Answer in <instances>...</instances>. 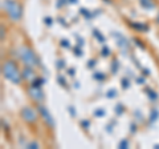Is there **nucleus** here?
<instances>
[{
  "mask_svg": "<svg viewBox=\"0 0 159 149\" xmlns=\"http://www.w3.org/2000/svg\"><path fill=\"white\" fill-rule=\"evenodd\" d=\"M2 74L6 80L11 81L12 84H21L23 74L19 71V67L13 60H7L2 65Z\"/></svg>",
  "mask_w": 159,
  "mask_h": 149,
  "instance_id": "1",
  "label": "nucleus"
},
{
  "mask_svg": "<svg viewBox=\"0 0 159 149\" xmlns=\"http://www.w3.org/2000/svg\"><path fill=\"white\" fill-rule=\"evenodd\" d=\"M17 56L19 59L21 60V63L27 67H32V68H36V67H41V61L34 51L32 48H29L27 46H21L17 49Z\"/></svg>",
  "mask_w": 159,
  "mask_h": 149,
  "instance_id": "2",
  "label": "nucleus"
},
{
  "mask_svg": "<svg viewBox=\"0 0 159 149\" xmlns=\"http://www.w3.org/2000/svg\"><path fill=\"white\" fill-rule=\"evenodd\" d=\"M3 9L12 22H19L23 17V7L16 0H3Z\"/></svg>",
  "mask_w": 159,
  "mask_h": 149,
  "instance_id": "3",
  "label": "nucleus"
},
{
  "mask_svg": "<svg viewBox=\"0 0 159 149\" xmlns=\"http://www.w3.org/2000/svg\"><path fill=\"white\" fill-rule=\"evenodd\" d=\"M37 112L40 117H41V120L44 121V124L51 128V129H54V127H56V121H54L53 116L51 115V112L48 111V108L45 105H43V104H37Z\"/></svg>",
  "mask_w": 159,
  "mask_h": 149,
  "instance_id": "4",
  "label": "nucleus"
},
{
  "mask_svg": "<svg viewBox=\"0 0 159 149\" xmlns=\"http://www.w3.org/2000/svg\"><path fill=\"white\" fill-rule=\"evenodd\" d=\"M20 116H21V118L27 124H34L37 121V117L40 115H39V112H36L31 107H23L21 111H20Z\"/></svg>",
  "mask_w": 159,
  "mask_h": 149,
  "instance_id": "5",
  "label": "nucleus"
},
{
  "mask_svg": "<svg viewBox=\"0 0 159 149\" xmlns=\"http://www.w3.org/2000/svg\"><path fill=\"white\" fill-rule=\"evenodd\" d=\"M28 95H29V97H31L36 104H41L44 100H45V95H44L43 89L41 88H37V87L29 85V88H28Z\"/></svg>",
  "mask_w": 159,
  "mask_h": 149,
  "instance_id": "6",
  "label": "nucleus"
},
{
  "mask_svg": "<svg viewBox=\"0 0 159 149\" xmlns=\"http://www.w3.org/2000/svg\"><path fill=\"white\" fill-rule=\"evenodd\" d=\"M113 36H114V39H116V43L119 47V49H121L125 55H127L129 49H130V41H127V39L119 32H113Z\"/></svg>",
  "mask_w": 159,
  "mask_h": 149,
  "instance_id": "7",
  "label": "nucleus"
},
{
  "mask_svg": "<svg viewBox=\"0 0 159 149\" xmlns=\"http://www.w3.org/2000/svg\"><path fill=\"white\" fill-rule=\"evenodd\" d=\"M21 74H23V80H27L28 83H32L34 79H36V73H34L33 68L32 67H24V69L21 71Z\"/></svg>",
  "mask_w": 159,
  "mask_h": 149,
  "instance_id": "8",
  "label": "nucleus"
},
{
  "mask_svg": "<svg viewBox=\"0 0 159 149\" xmlns=\"http://www.w3.org/2000/svg\"><path fill=\"white\" fill-rule=\"evenodd\" d=\"M129 26H130L131 28H134L135 31H138V32H147L148 29H150V27H148L147 24H143V23H135V22H133V23H129Z\"/></svg>",
  "mask_w": 159,
  "mask_h": 149,
  "instance_id": "9",
  "label": "nucleus"
},
{
  "mask_svg": "<svg viewBox=\"0 0 159 149\" xmlns=\"http://www.w3.org/2000/svg\"><path fill=\"white\" fill-rule=\"evenodd\" d=\"M139 4H141V7L143 9H146V11H151V9H154L157 6L154 0H139Z\"/></svg>",
  "mask_w": 159,
  "mask_h": 149,
  "instance_id": "10",
  "label": "nucleus"
},
{
  "mask_svg": "<svg viewBox=\"0 0 159 149\" xmlns=\"http://www.w3.org/2000/svg\"><path fill=\"white\" fill-rule=\"evenodd\" d=\"M158 116H159V112L157 108H152L150 111V117H148V125H152V123H155L158 120Z\"/></svg>",
  "mask_w": 159,
  "mask_h": 149,
  "instance_id": "11",
  "label": "nucleus"
},
{
  "mask_svg": "<svg viewBox=\"0 0 159 149\" xmlns=\"http://www.w3.org/2000/svg\"><path fill=\"white\" fill-rule=\"evenodd\" d=\"M145 92L147 93V97L150 99L151 101H157V100H158V93H157L155 91H154V89L146 87V88H145Z\"/></svg>",
  "mask_w": 159,
  "mask_h": 149,
  "instance_id": "12",
  "label": "nucleus"
},
{
  "mask_svg": "<svg viewBox=\"0 0 159 149\" xmlns=\"http://www.w3.org/2000/svg\"><path fill=\"white\" fill-rule=\"evenodd\" d=\"M45 83H47L45 79H44V77H39V76H37V77L34 79V80H33L32 83H29V85H32V87H37V88H41Z\"/></svg>",
  "mask_w": 159,
  "mask_h": 149,
  "instance_id": "13",
  "label": "nucleus"
},
{
  "mask_svg": "<svg viewBox=\"0 0 159 149\" xmlns=\"http://www.w3.org/2000/svg\"><path fill=\"white\" fill-rule=\"evenodd\" d=\"M93 36L96 37L99 43H105V36H103L102 33H99L98 29H93Z\"/></svg>",
  "mask_w": 159,
  "mask_h": 149,
  "instance_id": "14",
  "label": "nucleus"
},
{
  "mask_svg": "<svg viewBox=\"0 0 159 149\" xmlns=\"http://www.w3.org/2000/svg\"><path fill=\"white\" fill-rule=\"evenodd\" d=\"M114 112H116L117 116H122V113L125 112V107H123V104L118 103L117 105H116V108H114Z\"/></svg>",
  "mask_w": 159,
  "mask_h": 149,
  "instance_id": "15",
  "label": "nucleus"
},
{
  "mask_svg": "<svg viewBox=\"0 0 159 149\" xmlns=\"http://www.w3.org/2000/svg\"><path fill=\"white\" fill-rule=\"evenodd\" d=\"M118 68H119V61L117 60V59H114L113 63H111V65H110V69H111V73L113 74H116L118 72Z\"/></svg>",
  "mask_w": 159,
  "mask_h": 149,
  "instance_id": "16",
  "label": "nucleus"
},
{
  "mask_svg": "<svg viewBox=\"0 0 159 149\" xmlns=\"http://www.w3.org/2000/svg\"><path fill=\"white\" fill-rule=\"evenodd\" d=\"M93 79L94 80H97V81H103L106 79V76L102 72H94L93 73Z\"/></svg>",
  "mask_w": 159,
  "mask_h": 149,
  "instance_id": "17",
  "label": "nucleus"
},
{
  "mask_svg": "<svg viewBox=\"0 0 159 149\" xmlns=\"http://www.w3.org/2000/svg\"><path fill=\"white\" fill-rule=\"evenodd\" d=\"M121 84H122V88L123 89H127L129 87H130V80H129L127 77H122L121 79Z\"/></svg>",
  "mask_w": 159,
  "mask_h": 149,
  "instance_id": "18",
  "label": "nucleus"
},
{
  "mask_svg": "<svg viewBox=\"0 0 159 149\" xmlns=\"http://www.w3.org/2000/svg\"><path fill=\"white\" fill-rule=\"evenodd\" d=\"M25 148H29V149H39L40 145L37 141H32V142H27L25 144Z\"/></svg>",
  "mask_w": 159,
  "mask_h": 149,
  "instance_id": "19",
  "label": "nucleus"
},
{
  "mask_svg": "<svg viewBox=\"0 0 159 149\" xmlns=\"http://www.w3.org/2000/svg\"><path fill=\"white\" fill-rule=\"evenodd\" d=\"M96 117H103L105 116V109H101V108H97L96 111H94V113H93Z\"/></svg>",
  "mask_w": 159,
  "mask_h": 149,
  "instance_id": "20",
  "label": "nucleus"
},
{
  "mask_svg": "<svg viewBox=\"0 0 159 149\" xmlns=\"http://www.w3.org/2000/svg\"><path fill=\"white\" fill-rule=\"evenodd\" d=\"M118 147L121 148V149H127L129 148V140H127V138H123V140L119 141Z\"/></svg>",
  "mask_w": 159,
  "mask_h": 149,
  "instance_id": "21",
  "label": "nucleus"
},
{
  "mask_svg": "<svg viewBox=\"0 0 159 149\" xmlns=\"http://www.w3.org/2000/svg\"><path fill=\"white\" fill-rule=\"evenodd\" d=\"M106 97H107V99H114V97H117V91H116V89H109L107 93H106Z\"/></svg>",
  "mask_w": 159,
  "mask_h": 149,
  "instance_id": "22",
  "label": "nucleus"
},
{
  "mask_svg": "<svg viewBox=\"0 0 159 149\" xmlns=\"http://www.w3.org/2000/svg\"><path fill=\"white\" fill-rule=\"evenodd\" d=\"M56 68L58 69V71L64 69V68H65V61H64V60H57L56 61Z\"/></svg>",
  "mask_w": 159,
  "mask_h": 149,
  "instance_id": "23",
  "label": "nucleus"
},
{
  "mask_svg": "<svg viewBox=\"0 0 159 149\" xmlns=\"http://www.w3.org/2000/svg\"><path fill=\"white\" fill-rule=\"evenodd\" d=\"M57 83H60L61 87H66V81H65V79H64V76H61V74L57 76Z\"/></svg>",
  "mask_w": 159,
  "mask_h": 149,
  "instance_id": "24",
  "label": "nucleus"
},
{
  "mask_svg": "<svg viewBox=\"0 0 159 149\" xmlns=\"http://www.w3.org/2000/svg\"><path fill=\"white\" fill-rule=\"evenodd\" d=\"M80 12H81L86 19H92V13L89 11H86V8H81V9H80Z\"/></svg>",
  "mask_w": 159,
  "mask_h": 149,
  "instance_id": "25",
  "label": "nucleus"
},
{
  "mask_svg": "<svg viewBox=\"0 0 159 149\" xmlns=\"http://www.w3.org/2000/svg\"><path fill=\"white\" fill-rule=\"evenodd\" d=\"M133 43L135 44L137 47H139L141 49H145V44L143 43H141V40H139V39H133Z\"/></svg>",
  "mask_w": 159,
  "mask_h": 149,
  "instance_id": "26",
  "label": "nucleus"
},
{
  "mask_svg": "<svg viewBox=\"0 0 159 149\" xmlns=\"http://www.w3.org/2000/svg\"><path fill=\"white\" fill-rule=\"evenodd\" d=\"M0 39H2V41H4V39H6V28L2 24V27H0Z\"/></svg>",
  "mask_w": 159,
  "mask_h": 149,
  "instance_id": "27",
  "label": "nucleus"
},
{
  "mask_svg": "<svg viewBox=\"0 0 159 149\" xmlns=\"http://www.w3.org/2000/svg\"><path fill=\"white\" fill-rule=\"evenodd\" d=\"M101 52H102V56H103V57H107L109 55H110V49H109V48L105 46V47L101 49Z\"/></svg>",
  "mask_w": 159,
  "mask_h": 149,
  "instance_id": "28",
  "label": "nucleus"
},
{
  "mask_svg": "<svg viewBox=\"0 0 159 149\" xmlns=\"http://www.w3.org/2000/svg\"><path fill=\"white\" fill-rule=\"evenodd\" d=\"M80 124H81V127L84 129H88L89 127H90V121H89V120H81V121H80Z\"/></svg>",
  "mask_w": 159,
  "mask_h": 149,
  "instance_id": "29",
  "label": "nucleus"
},
{
  "mask_svg": "<svg viewBox=\"0 0 159 149\" xmlns=\"http://www.w3.org/2000/svg\"><path fill=\"white\" fill-rule=\"evenodd\" d=\"M60 44H61V47H64V48H70V43L65 40V39H62V40L60 41Z\"/></svg>",
  "mask_w": 159,
  "mask_h": 149,
  "instance_id": "30",
  "label": "nucleus"
},
{
  "mask_svg": "<svg viewBox=\"0 0 159 149\" xmlns=\"http://www.w3.org/2000/svg\"><path fill=\"white\" fill-rule=\"evenodd\" d=\"M73 51H74V55H76V56H82V49H81V48L74 47Z\"/></svg>",
  "mask_w": 159,
  "mask_h": 149,
  "instance_id": "31",
  "label": "nucleus"
},
{
  "mask_svg": "<svg viewBox=\"0 0 159 149\" xmlns=\"http://www.w3.org/2000/svg\"><path fill=\"white\" fill-rule=\"evenodd\" d=\"M68 111L70 112V115H72V117H76V109H74L72 105H69L68 107Z\"/></svg>",
  "mask_w": 159,
  "mask_h": 149,
  "instance_id": "32",
  "label": "nucleus"
},
{
  "mask_svg": "<svg viewBox=\"0 0 159 149\" xmlns=\"http://www.w3.org/2000/svg\"><path fill=\"white\" fill-rule=\"evenodd\" d=\"M68 2V0H57V3H56V6L57 7H62L64 6V4H65Z\"/></svg>",
  "mask_w": 159,
  "mask_h": 149,
  "instance_id": "33",
  "label": "nucleus"
},
{
  "mask_svg": "<svg viewBox=\"0 0 159 149\" xmlns=\"http://www.w3.org/2000/svg\"><path fill=\"white\" fill-rule=\"evenodd\" d=\"M2 125H3V129H4V131H8V124L6 123V120H4V118H2Z\"/></svg>",
  "mask_w": 159,
  "mask_h": 149,
  "instance_id": "34",
  "label": "nucleus"
},
{
  "mask_svg": "<svg viewBox=\"0 0 159 149\" xmlns=\"http://www.w3.org/2000/svg\"><path fill=\"white\" fill-rule=\"evenodd\" d=\"M96 65V60H89L88 61V68H94Z\"/></svg>",
  "mask_w": 159,
  "mask_h": 149,
  "instance_id": "35",
  "label": "nucleus"
},
{
  "mask_svg": "<svg viewBox=\"0 0 159 149\" xmlns=\"http://www.w3.org/2000/svg\"><path fill=\"white\" fill-rule=\"evenodd\" d=\"M137 83L139 84V85H142V84H145V77H143V76H142V77H138V79H137Z\"/></svg>",
  "mask_w": 159,
  "mask_h": 149,
  "instance_id": "36",
  "label": "nucleus"
},
{
  "mask_svg": "<svg viewBox=\"0 0 159 149\" xmlns=\"http://www.w3.org/2000/svg\"><path fill=\"white\" fill-rule=\"evenodd\" d=\"M130 132L131 133H135L137 132V125H135V124H131V125H130Z\"/></svg>",
  "mask_w": 159,
  "mask_h": 149,
  "instance_id": "37",
  "label": "nucleus"
},
{
  "mask_svg": "<svg viewBox=\"0 0 159 149\" xmlns=\"http://www.w3.org/2000/svg\"><path fill=\"white\" fill-rule=\"evenodd\" d=\"M45 24L47 26H52V19L51 17H45Z\"/></svg>",
  "mask_w": 159,
  "mask_h": 149,
  "instance_id": "38",
  "label": "nucleus"
},
{
  "mask_svg": "<svg viewBox=\"0 0 159 149\" xmlns=\"http://www.w3.org/2000/svg\"><path fill=\"white\" fill-rule=\"evenodd\" d=\"M142 74H146V76H148V74H150V71L146 69V68H142Z\"/></svg>",
  "mask_w": 159,
  "mask_h": 149,
  "instance_id": "39",
  "label": "nucleus"
},
{
  "mask_svg": "<svg viewBox=\"0 0 159 149\" xmlns=\"http://www.w3.org/2000/svg\"><path fill=\"white\" fill-rule=\"evenodd\" d=\"M74 72H76V71H74V68H69L68 69V73L70 74V76H74Z\"/></svg>",
  "mask_w": 159,
  "mask_h": 149,
  "instance_id": "40",
  "label": "nucleus"
},
{
  "mask_svg": "<svg viewBox=\"0 0 159 149\" xmlns=\"http://www.w3.org/2000/svg\"><path fill=\"white\" fill-rule=\"evenodd\" d=\"M77 37V40H78V46H84V40H82V37H78V36H76Z\"/></svg>",
  "mask_w": 159,
  "mask_h": 149,
  "instance_id": "41",
  "label": "nucleus"
},
{
  "mask_svg": "<svg viewBox=\"0 0 159 149\" xmlns=\"http://www.w3.org/2000/svg\"><path fill=\"white\" fill-rule=\"evenodd\" d=\"M111 125H107V128H106V131L109 132V133H110V132H113V128H110Z\"/></svg>",
  "mask_w": 159,
  "mask_h": 149,
  "instance_id": "42",
  "label": "nucleus"
},
{
  "mask_svg": "<svg viewBox=\"0 0 159 149\" xmlns=\"http://www.w3.org/2000/svg\"><path fill=\"white\" fill-rule=\"evenodd\" d=\"M69 3H72V4H74V3H77V0H68Z\"/></svg>",
  "mask_w": 159,
  "mask_h": 149,
  "instance_id": "43",
  "label": "nucleus"
},
{
  "mask_svg": "<svg viewBox=\"0 0 159 149\" xmlns=\"http://www.w3.org/2000/svg\"><path fill=\"white\" fill-rule=\"evenodd\" d=\"M154 148H155V149H159V144H155V145H154Z\"/></svg>",
  "mask_w": 159,
  "mask_h": 149,
  "instance_id": "44",
  "label": "nucleus"
},
{
  "mask_svg": "<svg viewBox=\"0 0 159 149\" xmlns=\"http://www.w3.org/2000/svg\"><path fill=\"white\" fill-rule=\"evenodd\" d=\"M155 20H157V23L159 24V13H158V16H157V19H155Z\"/></svg>",
  "mask_w": 159,
  "mask_h": 149,
  "instance_id": "45",
  "label": "nucleus"
}]
</instances>
